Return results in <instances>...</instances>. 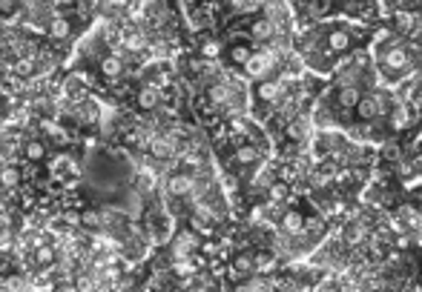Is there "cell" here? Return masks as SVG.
<instances>
[{
	"instance_id": "23",
	"label": "cell",
	"mask_w": 422,
	"mask_h": 292,
	"mask_svg": "<svg viewBox=\"0 0 422 292\" xmlns=\"http://www.w3.org/2000/svg\"><path fill=\"white\" fill-rule=\"evenodd\" d=\"M345 241H348L351 246L368 241V221H351L348 226H345Z\"/></svg>"
},
{
	"instance_id": "20",
	"label": "cell",
	"mask_w": 422,
	"mask_h": 292,
	"mask_svg": "<svg viewBox=\"0 0 422 292\" xmlns=\"http://www.w3.org/2000/svg\"><path fill=\"white\" fill-rule=\"evenodd\" d=\"M253 52H256V49H253L250 43L239 41V43H230V49H227L224 55H227L230 66H239V69H241V66H244V64H247V61H250V57H253Z\"/></svg>"
},
{
	"instance_id": "31",
	"label": "cell",
	"mask_w": 422,
	"mask_h": 292,
	"mask_svg": "<svg viewBox=\"0 0 422 292\" xmlns=\"http://www.w3.org/2000/svg\"><path fill=\"white\" fill-rule=\"evenodd\" d=\"M233 292H267V284L262 281V278H256V281H247V284H239Z\"/></svg>"
},
{
	"instance_id": "17",
	"label": "cell",
	"mask_w": 422,
	"mask_h": 292,
	"mask_svg": "<svg viewBox=\"0 0 422 292\" xmlns=\"http://www.w3.org/2000/svg\"><path fill=\"white\" fill-rule=\"evenodd\" d=\"M256 252H236L233 261H230V272L236 278H247V275H256Z\"/></svg>"
},
{
	"instance_id": "27",
	"label": "cell",
	"mask_w": 422,
	"mask_h": 292,
	"mask_svg": "<svg viewBox=\"0 0 422 292\" xmlns=\"http://www.w3.org/2000/svg\"><path fill=\"white\" fill-rule=\"evenodd\" d=\"M399 221L405 224V226H411V229H419L422 226V215H419L414 206H402L399 209Z\"/></svg>"
},
{
	"instance_id": "15",
	"label": "cell",
	"mask_w": 422,
	"mask_h": 292,
	"mask_svg": "<svg viewBox=\"0 0 422 292\" xmlns=\"http://www.w3.org/2000/svg\"><path fill=\"white\" fill-rule=\"evenodd\" d=\"M284 135L291 138L293 144H304L308 141V135H311V118L308 115H293V118H287V124H284Z\"/></svg>"
},
{
	"instance_id": "30",
	"label": "cell",
	"mask_w": 422,
	"mask_h": 292,
	"mask_svg": "<svg viewBox=\"0 0 422 292\" xmlns=\"http://www.w3.org/2000/svg\"><path fill=\"white\" fill-rule=\"evenodd\" d=\"M308 9L313 14H328L333 9V0H308Z\"/></svg>"
},
{
	"instance_id": "16",
	"label": "cell",
	"mask_w": 422,
	"mask_h": 292,
	"mask_svg": "<svg viewBox=\"0 0 422 292\" xmlns=\"http://www.w3.org/2000/svg\"><path fill=\"white\" fill-rule=\"evenodd\" d=\"M279 229L284 232V235H302L304 232V215H302V209H293V206H284L282 212V218H279Z\"/></svg>"
},
{
	"instance_id": "3",
	"label": "cell",
	"mask_w": 422,
	"mask_h": 292,
	"mask_svg": "<svg viewBox=\"0 0 422 292\" xmlns=\"http://www.w3.org/2000/svg\"><path fill=\"white\" fill-rule=\"evenodd\" d=\"M287 92H291V81H284V77H264V81H256V89H253V97H256V104H262V106H270V109H276L284 97H287Z\"/></svg>"
},
{
	"instance_id": "32",
	"label": "cell",
	"mask_w": 422,
	"mask_h": 292,
	"mask_svg": "<svg viewBox=\"0 0 422 292\" xmlns=\"http://www.w3.org/2000/svg\"><path fill=\"white\" fill-rule=\"evenodd\" d=\"M224 189H227V195H239V189H241L239 175H224Z\"/></svg>"
},
{
	"instance_id": "19",
	"label": "cell",
	"mask_w": 422,
	"mask_h": 292,
	"mask_svg": "<svg viewBox=\"0 0 422 292\" xmlns=\"http://www.w3.org/2000/svg\"><path fill=\"white\" fill-rule=\"evenodd\" d=\"M233 161L239 166H256V164H262V146H256V144H239L236 152H233Z\"/></svg>"
},
{
	"instance_id": "6",
	"label": "cell",
	"mask_w": 422,
	"mask_h": 292,
	"mask_svg": "<svg viewBox=\"0 0 422 292\" xmlns=\"http://www.w3.org/2000/svg\"><path fill=\"white\" fill-rule=\"evenodd\" d=\"M164 97H167V95H164L161 89L149 86V84H138L136 92H132V106H136L138 112H144V115H152L156 109L164 106Z\"/></svg>"
},
{
	"instance_id": "33",
	"label": "cell",
	"mask_w": 422,
	"mask_h": 292,
	"mask_svg": "<svg viewBox=\"0 0 422 292\" xmlns=\"http://www.w3.org/2000/svg\"><path fill=\"white\" fill-rule=\"evenodd\" d=\"M371 64V57H368V52H356V57H354V66L356 69H365Z\"/></svg>"
},
{
	"instance_id": "22",
	"label": "cell",
	"mask_w": 422,
	"mask_h": 292,
	"mask_svg": "<svg viewBox=\"0 0 422 292\" xmlns=\"http://www.w3.org/2000/svg\"><path fill=\"white\" fill-rule=\"evenodd\" d=\"M359 97H362V89H359V86H339V89H336V104H339L345 112L356 109Z\"/></svg>"
},
{
	"instance_id": "11",
	"label": "cell",
	"mask_w": 422,
	"mask_h": 292,
	"mask_svg": "<svg viewBox=\"0 0 422 292\" xmlns=\"http://www.w3.org/2000/svg\"><path fill=\"white\" fill-rule=\"evenodd\" d=\"M24 181H26V172H24V166H21V164L9 161V164L0 166V192H3V195L17 192V189L24 186Z\"/></svg>"
},
{
	"instance_id": "29",
	"label": "cell",
	"mask_w": 422,
	"mask_h": 292,
	"mask_svg": "<svg viewBox=\"0 0 422 292\" xmlns=\"http://www.w3.org/2000/svg\"><path fill=\"white\" fill-rule=\"evenodd\" d=\"M201 55H204V61H216V57L221 55V43L219 41H204L201 43Z\"/></svg>"
},
{
	"instance_id": "4",
	"label": "cell",
	"mask_w": 422,
	"mask_h": 292,
	"mask_svg": "<svg viewBox=\"0 0 422 292\" xmlns=\"http://www.w3.org/2000/svg\"><path fill=\"white\" fill-rule=\"evenodd\" d=\"M141 84H149V86H156V89H161L167 95L172 86H176V72H172V66L167 61L156 57V61L141 69Z\"/></svg>"
},
{
	"instance_id": "10",
	"label": "cell",
	"mask_w": 422,
	"mask_h": 292,
	"mask_svg": "<svg viewBox=\"0 0 422 292\" xmlns=\"http://www.w3.org/2000/svg\"><path fill=\"white\" fill-rule=\"evenodd\" d=\"M379 64L385 72H405L411 66V55L405 46H399V43H391L385 52L379 55Z\"/></svg>"
},
{
	"instance_id": "34",
	"label": "cell",
	"mask_w": 422,
	"mask_h": 292,
	"mask_svg": "<svg viewBox=\"0 0 422 292\" xmlns=\"http://www.w3.org/2000/svg\"><path fill=\"white\" fill-rule=\"evenodd\" d=\"M161 3H169V0H161Z\"/></svg>"
},
{
	"instance_id": "7",
	"label": "cell",
	"mask_w": 422,
	"mask_h": 292,
	"mask_svg": "<svg viewBox=\"0 0 422 292\" xmlns=\"http://www.w3.org/2000/svg\"><path fill=\"white\" fill-rule=\"evenodd\" d=\"M169 249H172V258H193L201 249V238L193 229H178L176 235L169 238Z\"/></svg>"
},
{
	"instance_id": "18",
	"label": "cell",
	"mask_w": 422,
	"mask_h": 292,
	"mask_svg": "<svg viewBox=\"0 0 422 292\" xmlns=\"http://www.w3.org/2000/svg\"><path fill=\"white\" fill-rule=\"evenodd\" d=\"M169 272H172V275H176L178 281H190V278L199 275V261H196V255H193V258H172Z\"/></svg>"
},
{
	"instance_id": "5",
	"label": "cell",
	"mask_w": 422,
	"mask_h": 292,
	"mask_svg": "<svg viewBox=\"0 0 422 292\" xmlns=\"http://www.w3.org/2000/svg\"><path fill=\"white\" fill-rule=\"evenodd\" d=\"M276 64H279V55L270 49H262V52H253V57L241 66V72H244V77H250V81H264V77H273Z\"/></svg>"
},
{
	"instance_id": "1",
	"label": "cell",
	"mask_w": 422,
	"mask_h": 292,
	"mask_svg": "<svg viewBox=\"0 0 422 292\" xmlns=\"http://www.w3.org/2000/svg\"><path fill=\"white\" fill-rule=\"evenodd\" d=\"M201 189V181L190 169H172L164 178V195L167 198H196Z\"/></svg>"
},
{
	"instance_id": "35",
	"label": "cell",
	"mask_w": 422,
	"mask_h": 292,
	"mask_svg": "<svg viewBox=\"0 0 422 292\" xmlns=\"http://www.w3.org/2000/svg\"><path fill=\"white\" fill-rule=\"evenodd\" d=\"M204 3H207V0H204Z\"/></svg>"
},
{
	"instance_id": "13",
	"label": "cell",
	"mask_w": 422,
	"mask_h": 292,
	"mask_svg": "<svg viewBox=\"0 0 422 292\" xmlns=\"http://www.w3.org/2000/svg\"><path fill=\"white\" fill-rule=\"evenodd\" d=\"M324 43H328V49L333 55H348L351 46H354V37L345 26H331L328 32H324Z\"/></svg>"
},
{
	"instance_id": "14",
	"label": "cell",
	"mask_w": 422,
	"mask_h": 292,
	"mask_svg": "<svg viewBox=\"0 0 422 292\" xmlns=\"http://www.w3.org/2000/svg\"><path fill=\"white\" fill-rule=\"evenodd\" d=\"M44 32H46V37H52V41H69V37H72V21H69V14L55 12L49 17V23L44 26Z\"/></svg>"
},
{
	"instance_id": "12",
	"label": "cell",
	"mask_w": 422,
	"mask_h": 292,
	"mask_svg": "<svg viewBox=\"0 0 422 292\" xmlns=\"http://www.w3.org/2000/svg\"><path fill=\"white\" fill-rule=\"evenodd\" d=\"M29 258H32V266H35V269L49 272V269H55L57 261H61V252H57V244H55V241H49V244H44V246H37Z\"/></svg>"
},
{
	"instance_id": "28",
	"label": "cell",
	"mask_w": 422,
	"mask_h": 292,
	"mask_svg": "<svg viewBox=\"0 0 422 292\" xmlns=\"http://www.w3.org/2000/svg\"><path fill=\"white\" fill-rule=\"evenodd\" d=\"M253 258H256V275H264V272H270L276 266L273 252H259V255H253Z\"/></svg>"
},
{
	"instance_id": "2",
	"label": "cell",
	"mask_w": 422,
	"mask_h": 292,
	"mask_svg": "<svg viewBox=\"0 0 422 292\" xmlns=\"http://www.w3.org/2000/svg\"><path fill=\"white\" fill-rule=\"evenodd\" d=\"M95 69H98V75L107 84H121L129 72V64H127V55L121 49H107L98 61H95Z\"/></svg>"
},
{
	"instance_id": "9",
	"label": "cell",
	"mask_w": 422,
	"mask_h": 292,
	"mask_svg": "<svg viewBox=\"0 0 422 292\" xmlns=\"http://www.w3.org/2000/svg\"><path fill=\"white\" fill-rule=\"evenodd\" d=\"M247 37H250L253 43H259V46H267V43H276L279 41V29H276V23L270 21V17H256V21H250L247 23Z\"/></svg>"
},
{
	"instance_id": "21",
	"label": "cell",
	"mask_w": 422,
	"mask_h": 292,
	"mask_svg": "<svg viewBox=\"0 0 422 292\" xmlns=\"http://www.w3.org/2000/svg\"><path fill=\"white\" fill-rule=\"evenodd\" d=\"M388 124L394 126V129H405V126H411L414 124V112H411V106L408 104H394L391 106V112H388Z\"/></svg>"
},
{
	"instance_id": "8",
	"label": "cell",
	"mask_w": 422,
	"mask_h": 292,
	"mask_svg": "<svg viewBox=\"0 0 422 292\" xmlns=\"http://www.w3.org/2000/svg\"><path fill=\"white\" fill-rule=\"evenodd\" d=\"M17 155L24 158V164L41 166V164L49 161V141L46 138H26L21 146H17Z\"/></svg>"
},
{
	"instance_id": "24",
	"label": "cell",
	"mask_w": 422,
	"mask_h": 292,
	"mask_svg": "<svg viewBox=\"0 0 422 292\" xmlns=\"http://www.w3.org/2000/svg\"><path fill=\"white\" fill-rule=\"evenodd\" d=\"M287 198H291V184L287 181H270V186H267V201L270 204H284Z\"/></svg>"
},
{
	"instance_id": "25",
	"label": "cell",
	"mask_w": 422,
	"mask_h": 292,
	"mask_svg": "<svg viewBox=\"0 0 422 292\" xmlns=\"http://www.w3.org/2000/svg\"><path fill=\"white\" fill-rule=\"evenodd\" d=\"M356 115L362 121H374L376 118V104H374V95H362L359 104H356Z\"/></svg>"
},
{
	"instance_id": "26",
	"label": "cell",
	"mask_w": 422,
	"mask_h": 292,
	"mask_svg": "<svg viewBox=\"0 0 422 292\" xmlns=\"http://www.w3.org/2000/svg\"><path fill=\"white\" fill-rule=\"evenodd\" d=\"M374 95V104H376V118H388V112H391V95L388 92H371Z\"/></svg>"
}]
</instances>
